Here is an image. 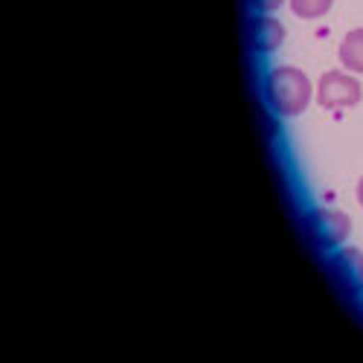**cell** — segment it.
Returning <instances> with one entry per match:
<instances>
[{
    "instance_id": "cell-3",
    "label": "cell",
    "mask_w": 363,
    "mask_h": 363,
    "mask_svg": "<svg viewBox=\"0 0 363 363\" xmlns=\"http://www.w3.org/2000/svg\"><path fill=\"white\" fill-rule=\"evenodd\" d=\"M311 224H314L317 238L323 241V245H328V247H335V245H340V241H346V235L352 230V221H349V216L343 213V209H317Z\"/></svg>"
},
{
    "instance_id": "cell-8",
    "label": "cell",
    "mask_w": 363,
    "mask_h": 363,
    "mask_svg": "<svg viewBox=\"0 0 363 363\" xmlns=\"http://www.w3.org/2000/svg\"><path fill=\"white\" fill-rule=\"evenodd\" d=\"M357 201H360V206H363V177H360V184H357Z\"/></svg>"
},
{
    "instance_id": "cell-5",
    "label": "cell",
    "mask_w": 363,
    "mask_h": 363,
    "mask_svg": "<svg viewBox=\"0 0 363 363\" xmlns=\"http://www.w3.org/2000/svg\"><path fill=\"white\" fill-rule=\"evenodd\" d=\"M340 65L349 70V73H363V26L360 29H352V33H346V38L340 41Z\"/></svg>"
},
{
    "instance_id": "cell-4",
    "label": "cell",
    "mask_w": 363,
    "mask_h": 363,
    "mask_svg": "<svg viewBox=\"0 0 363 363\" xmlns=\"http://www.w3.org/2000/svg\"><path fill=\"white\" fill-rule=\"evenodd\" d=\"M285 41V26L274 15H259L250 23V44L256 52H274Z\"/></svg>"
},
{
    "instance_id": "cell-7",
    "label": "cell",
    "mask_w": 363,
    "mask_h": 363,
    "mask_svg": "<svg viewBox=\"0 0 363 363\" xmlns=\"http://www.w3.org/2000/svg\"><path fill=\"white\" fill-rule=\"evenodd\" d=\"M253 6H256L262 15H270L274 9H279V6H282V0H253Z\"/></svg>"
},
{
    "instance_id": "cell-1",
    "label": "cell",
    "mask_w": 363,
    "mask_h": 363,
    "mask_svg": "<svg viewBox=\"0 0 363 363\" xmlns=\"http://www.w3.org/2000/svg\"><path fill=\"white\" fill-rule=\"evenodd\" d=\"M264 90H267L270 108H274L279 116H299L311 105V96H314L311 79L299 67H291V65L270 70Z\"/></svg>"
},
{
    "instance_id": "cell-9",
    "label": "cell",
    "mask_w": 363,
    "mask_h": 363,
    "mask_svg": "<svg viewBox=\"0 0 363 363\" xmlns=\"http://www.w3.org/2000/svg\"><path fill=\"white\" fill-rule=\"evenodd\" d=\"M357 274H360V279H363V253L357 256Z\"/></svg>"
},
{
    "instance_id": "cell-6",
    "label": "cell",
    "mask_w": 363,
    "mask_h": 363,
    "mask_svg": "<svg viewBox=\"0 0 363 363\" xmlns=\"http://www.w3.org/2000/svg\"><path fill=\"white\" fill-rule=\"evenodd\" d=\"M335 0H291V9L296 18H306V21H314V18H323Z\"/></svg>"
},
{
    "instance_id": "cell-2",
    "label": "cell",
    "mask_w": 363,
    "mask_h": 363,
    "mask_svg": "<svg viewBox=\"0 0 363 363\" xmlns=\"http://www.w3.org/2000/svg\"><path fill=\"white\" fill-rule=\"evenodd\" d=\"M363 99V87L354 79V73L349 70H328L323 73L320 84H317V102L328 111L337 108H354Z\"/></svg>"
}]
</instances>
